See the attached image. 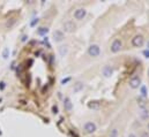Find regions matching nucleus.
<instances>
[{
    "label": "nucleus",
    "instance_id": "obj_1",
    "mask_svg": "<svg viewBox=\"0 0 149 137\" xmlns=\"http://www.w3.org/2000/svg\"><path fill=\"white\" fill-rule=\"evenodd\" d=\"M144 44V38L142 35H137L132 38V45L134 47H141Z\"/></svg>",
    "mask_w": 149,
    "mask_h": 137
},
{
    "label": "nucleus",
    "instance_id": "obj_2",
    "mask_svg": "<svg viewBox=\"0 0 149 137\" xmlns=\"http://www.w3.org/2000/svg\"><path fill=\"white\" fill-rule=\"evenodd\" d=\"M99 53H101V48H99L98 45L93 44V45H90V46H89L88 54L90 55V57H98Z\"/></svg>",
    "mask_w": 149,
    "mask_h": 137
},
{
    "label": "nucleus",
    "instance_id": "obj_3",
    "mask_svg": "<svg viewBox=\"0 0 149 137\" xmlns=\"http://www.w3.org/2000/svg\"><path fill=\"white\" fill-rule=\"evenodd\" d=\"M121 47H123V42H121L120 39H114L113 42H112V44H111L110 50H111V52L117 53V52H119V51L121 50Z\"/></svg>",
    "mask_w": 149,
    "mask_h": 137
},
{
    "label": "nucleus",
    "instance_id": "obj_4",
    "mask_svg": "<svg viewBox=\"0 0 149 137\" xmlns=\"http://www.w3.org/2000/svg\"><path fill=\"white\" fill-rule=\"evenodd\" d=\"M76 25L75 23L73 22V21H66L65 23H64V30H65L66 32H73L74 30H75Z\"/></svg>",
    "mask_w": 149,
    "mask_h": 137
},
{
    "label": "nucleus",
    "instance_id": "obj_5",
    "mask_svg": "<svg viewBox=\"0 0 149 137\" xmlns=\"http://www.w3.org/2000/svg\"><path fill=\"white\" fill-rule=\"evenodd\" d=\"M140 84H141V78H140L139 76H133V77L129 80V87H131L132 89H138V88L140 87Z\"/></svg>",
    "mask_w": 149,
    "mask_h": 137
},
{
    "label": "nucleus",
    "instance_id": "obj_6",
    "mask_svg": "<svg viewBox=\"0 0 149 137\" xmlns=\"http://www.w3.org/2000/svg\"><path fill=\"white\" fill-rule=\"evenodd\" d=\"M84 131L87 134H93V132L96 131V125L94 122H86L84 123Z\"/></svg>",
    "mask_w": 149,
    "mask_h": 137
},
{
    "label": "nucleus",
    "instance_id": "obj_7",
    "mask_svg": "<svg viewBox=\"0 0 149 137\" xmlns=\"http://www.w3.org/2000/svg\"><path fill=\"white\" fill-rule=\"evenodd\" d=\"M86 15H87V10L84 9V8H79V9H76L75 12H74V18H75L76 20H82Z\"/></svg>",
    "mask_w": 149,
    "mask_h": 137
},
{
    "label": "nucleus",
    "instance_id": "obj_8",
    "mask_svg": "<svg viewBox=\"0 0 149 137\" xmlns=\"http://www.w3.org/2000/svg\"><path fill=\"white\" fill-rule=\"evenodd\" d=\"M102 73H103V75L105 77H110L113 74V68L111 66H104L103 69H102Z\"/></svg>",
    "mask_w": 149,
    "mask_h": 137
},
{
    "label": "nucleus",
    "instance_id": "obj_9",
    "mask_svg": "<svg viewBox=\"0 0 149 137\" xmlns=\"http://www.w3.org/2000/svg\"><path fill=\"white\" fill-rule=\"evenodd\" d=\"M53 39L56 40V42H61L64 39V32L60 31V30H57L53 32Z\"/></svg>",
    "mask_w": 149,
    "mask_h": 137
},
{
    "label": "nucleus",
    "instance_id": "obj_10",
    "mask_svg": "<svg viewBox=\"0 0 149 137\" xmlns=\"http://www.w3.org/2000/svg\"><path fill=\"white\" fill-rule=\"evenodd\" d=\"M64 107H65L66 111H72V107H73V105H72V101L68 97H66L64 99Z\"/></svg>",
    "mask_w": 149,
    "mask_h": 137
},
{
    "label": "nucleus",
    "instance_id": "obj_11",
    "mask_svg": "<svg viewBox=\"0 0 149 137\" xmlns=\"http://www.w3.org/2000/svg\"><path fill=\"white\" fill-rule=\"evenodd\" d=\"M88 107L90 110H98L101 107V102L99 101H90L88 102Z\"/></svg>",
    "mask_w": 149,
    "mask_h": 137
},
{
    "label": "nucleus",
    "instance_id": "obj_12",
    "mask_svg": "<svg viewBox=\"0 0 149 137\" xmlns=\"http://www.w3.org/2000/svg\"><path fill=\"white\" fill-rule=\"evenodd\" d=\"M83 83L82 82H78L76 84H74V88H73V91L74 92H79V91H81V90L83 89Z\"/></svg>",
    "mask_w": 149,
    "mask_h": 137
},
{
    "label": "nucleus",
    "instance_id": "obj_13",
    "mask_svg": "<svg viewBox=\"0 0 149 137\" xmlns=\"http://www.w3.org/2000/svg\"><path fill=\"white\" fill-rule=\"evenodd\" d=\"M140 116H141V119L147 120L149 117V111L147 108H142V111L140 112Z\"/></svg>",
    "mask_w": 149,
    "mask_h": 137
},
{
    "label": "nucleus",
    "instance_id": "obj_14",
    "mask_svg": "<svg viewBox=\"0 0 149 137\" xmlns=\"http://www.w3.org/2000/svg\"><path fill=\"white\" fill-rule=\"evenodd\" d=\"M48 32H49V29H48V28H45V27L39 28V29H38V31H37V33H38V35H40V36L46 35Z\"/></svg>",
    "mask_w": 149,
    "mask_h": 137
},
{
    "label": "nucleus",
    "instance_id": "obj_15",
    "mask_svg": "<svg viewBox=\"0 0 149 137\" xmlns=\"http://www.w3.org/2000/svg\"><path fill=\"white\" fill-rule=\"evenodd\" d=\"M138 101H139V105L141 108H146V102H144V100H142V98H139L138 99Z\"/></svg>",
    "mask_w": 149,
    "mask_h": 137
},
{
    "label": "nucleus",
    "instance_id": "obj_16",
    "mask_svg": "<svg viewBox=\"0 0 149 137\" xmlns=\"http://www.w3.org/2000/svg\"><path fill=\"white\" fill-rule=\"evenodd\" d=\"M15 22H16V20H15V19H12V21H10V22H9V21L7 22L6 27H7V28H12L13 25H14V23H15Z\"/></svg>",
    "mask_w": 149,
    "mask_h": 137
},
{
    "label": "nucleus",
    "instance_id": "obj_17",
    "mask_svg": "<svg viewBox=\"0 0 149 137\" xmlns=\"http://www.w3.org/2000/svg\"><path fill=\"white\" fill-rule=\"evenodd\" d=\"M118 135V130L117 129H112L111 130V134H110V137H117Z\"/></svg>",
    "mask_w": 149,
    "mask_h": 137
},
{
    "label": "nucleus",
    "instance_id": "obj_18",
    "mask_svg": "<svg viewBox=\"0 0 149 137\" xmlns=\"http://www.w3.org/2000/svg\"><path fill=\"white\" fill-rule=\"evenodd\" d=\"M141 93H142V97H146V96H147V89H146V87H141Z\"/></svg>",
    "mask_w": 149,
    "mask_h": 137
},
{
    "label": "nucleus",
    "instance_id": "obj_19",
    "mask_svg": "<svg viewBox=\"0 0 149 137\" xmlns=\"http://www.w3.org/2000/svg\"><path fill=\"white\" fill-rule=\"evenodd\" d=\"M3 55H4V58H8V48H5V50H4V53H3Z\"/></svg>",
    "mask_w": 149,
    "mask_h": 137
},
{
    "label": "nucleus",
    "instance_id": "obj_20",
    "mask_svg": "<svg viewBox=\"0 0 149 137\" xmlns=\"http://www.w3.org/2000/svg\"><path fill=\"white\" fill-rule=\"evenodd\" d=\"M143 55H144V58H147V59H148V58H149V50H144L143 51Z\"/></svg>",
    "mask_w": 149,
    "mask_h": 137
},
{
    "label": "nucleus",
    "instance_id": "obj_21",
    "mask_svg": "<svg viewBox=\"0 0 149 137\" xmlns=\"http://www.w3.org/2000/svg\"><path fill=\"white\" fill-rule=\"evenodd\" d=\"M71 81V77H67V78H64L63 81H61V84H65V83H67V82H69Z\"/></svg>",
    "mask_w": 149,
    "mask_h": 137
},
{
    "label": "nucleus",
    "instance_id": "obj_22",
    "mask_svg": "<svg viewBox=\"0 0 149 137\" xmlns=\"http://www.w3.org/2000/svg\"><path fill=\"white\" fill-rule=\"evenodd\" d=\"M5 87H6L5 82H0V90H4L5 89Z\"/></svg>",
    "mask_w": 149,
    "mask_h": 137
},
{
    "label": "nucleus",
    "instance_id": "obj_23",
    "mask_svg": "<svg viewBox=\"0 0 149 137\" xmlns=\"http://www.w3.org/2000/svg\"><path fill=\"white\" fill-rule=\"evenodd\" d=\"M140 137H149V134H148L147 131H143V132L141 134V136H140Z\"/></svg>",
    "mask_w": 149,
    "mask_h": 137
},
{
    "label": "nucleus",
    "instance_id": "obj_24",
    "mask_svg": "<svg viewBox=\"0 0 149 137\" xmlns=\"http://www.w3.org/2000/svg\"><path fill=\"white\" fill-rule=\"evenodd\" d=\"M52 111H53V113H54V114H56V113H58V107H57V106H53Z\"/></svg>",
    "mask_w": 149,
    "mask_h": 137
},
{
    "label": "nucleus",
    "instance_id": "obj_25",
    "mask_svg": "<svg viewBox=\"0 0 149 137\" xmlns=\"http://www.w3.org/2000/svg\"><path fill=\"white\" fill-rule=\"evenodd\" d=\"M36 22H38V19H35V21H33V22H31V25H35Z\"/></svg>",
    "mask_w": 149,
    "mask_h": 137
},
{
    "label": "nucleus",
    "instance_id": "obj_26",
    "mask_svg": "<svg viewBox=\"0 0 149 137\" xmlns=\"http://www.w3.org/2000/svg\"><path fill=\"white\" fill-rule=\"evenodd\" d=\"M25 39H27V36H22V42H25Z\"/></svg>",
    "mask_w": 149,
    "mask_h": 137
},
{
    "label": "nucleus",
    "instance_id": "obj_27",
    "mask_svg": "<svg viewBox=\"0 0 149 137\" xmlns=\"http://www.w3.org/2000/svg\"><path fill=\"white\" fill-rule=\"evenodd\" d=\"M128 137H137V136H135L134 134H129V136H128Z\"/></svg>",
    "mask_w": 149,
    "mask_h": 137
},
{
    "label": "nucleus",
    "instance_id": "obj_28",
    "mask_svg": "<svg viewBox=\"0 0 149 137\" xmlns=\"http://www.w3.org/2000/svg\"><path fill=\"white\" fill-rule=\"evenodd\" d=\"M147 47H148V50H149V40H148V43H147Z\"/></svg>",
    "mask_w": 149,
    "mask_h": 137
},
{
    "label": "nucleus",
    "instance_id": "obj_29",
    "mask_svg": "<svg viewBox=\"0 0 149 137\" xmlns=\"http://www.w3.org/2000/svg\"><path fill=\"white\" fill-rule=\"evenodd\" d=\"M148 76H149V69H148Z\"/></svg>",
    "mask_w": 149,
    "mask_h": 137
},
{
    "label": "nucleus",
    "instance_id": "obj_30",
    "mask_svg": "<svg viewBox=\"0 0 149 137\" xmlns=\"http://www.w3.org/2000/svg\"><path fill=\"white\" fill-rule=\"evenodd\" d=\"M148 130H149V123H148Z\"/></svg>",
    "mask_w": 149,
    "mask_h": 137
}]
</instances>
